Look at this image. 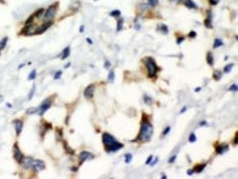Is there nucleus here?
<instances>
[{
	"instance_id": "nucleus-1",
	"label": "nucleus",
	"mask_w": 238,
	"mask_h": 179,
	"mask_svg": "<svg viewBox=\"0 0 238 179\" xmlns=\"http://www.w3.org/2000/svg\"><path fill=\"white\" fill-rule=\"evenodd\" d=\"M102 141L107 152H114L124 147V144L119 142L112 135L104 132L102 135Z\"/></svg>"
},
{
	"instance_id": "nucleus-2",
	"label": "nucleus",
	"mask_w": 238,
	"mask_h": 179,
	"mask_svg": "<svg viewBox=\"0 0 238 179\" xmlns=\"http://www.w3.org/2000/svg\"><path fill=\"white\" fill-rule=\"evenodd\" d=\"M153 131H154V128H153L152 124L149 120H142L140 130V134L137 139L143 142L149 141L153 136Z\"/></svg>"
},
{
	"instance_id": "nucleus-3",
	"label": "nucleus",
	"mask_w": 238,
	"mask_h": 179,
	"mask_svg": "<svg viewBox=\"0 0 238 179\" xmlns=\"http://www.w3.org/2000/svg\"><path fill=\"white\" fill-rule=\"evenodd\" d=\"M143 62H144L145 65L147 68L148 75L150 78L154 77L156 75V73L160 70V68L155 64V61L151 57H145V59H143Z\"/></svg>"
},
{
	"instance_id": "nucleus-4",
	"label": "nucleus",
	"mask_w": 238,
	"mask_h": 179,
	"mask_svg": "<svg viewBox=\"0 0 238 179\" xmlns=\"http://www.w3.org/2000/svg\"><path fill=\"white\" fill-rule=\"evenodd\" d=\"M56 10H57V7L56 5L53 4L51 6L49 7L47 10H46L45 13H44V20L45 22H50L51 20L54 18V15L56 13Z\"/></svg>"
},
{
	"instance_id": "nucleus-5",
	"label": "nucleus",
	"mask_w": 238,
	"mask_h": 179,
	"mask_svg": "<svg viewBox=\"0 0 238 179\" xmlns=\"http://www.w3.org/2000/svg\"><path fill=\"white\" fill-rule=\"evenodd\" d=\"M51 105H52V100H50L49 99H47V100H44V101L41 104L40 107H39V115H44V112H45L48 109H49V107L51 106Z\"/></svg>"
},
{
	"instance_id": "nucleus-6",
	"label": "nucleus",
	"mask_w": 238,
	"mask_h": 179,
	"mask_svg": "<svg viewBox=\"0 0 238 179\" xmlns=\"http://www.w3.org/2000/svg\"><path fill=\"white\" fill-rule=\"evenodd\" d=\"M94 85H89L84 91V97L86 99H88V100H90L94 96Z\"/></svg>"
},
{
	"instance_id": "nucleus-7",
	"label": "nucleus",
	"mask_w": 238,
	"mask_h": 179,
	"mask_svg": "<svg viewBox=\"0 0 238 179\" xmlns=\"http://www.w3.org/2000/svg\"><path fill=\"white\" fill-rule=\"evenodd\" d=\"M14 158L16 159V161H18L19 162H22L24 159V155L21 152V151L19 150V146L17 145H14Z\"/></svg>"
},
{
	"instance_id": "nucleus-8",
	"label": "nucleus",
	"mask_w": 238,
	"mask_h": 179,
	"mask_svg": "<svg viewBox=\"0 0 238 179\" xmlns=\"http://www.w3.org/2000/svg\"><path fill=\"white\" fill-rule=\"evenodd\" d=\"M79 158L81 160V162H84L86 160H91V159L94 158V156L90 152L84 151V152H82L79 154Z\"/></svg>"
},
{
	"instance_id": "nucleus-9",
	"label": "nucleus",
	"mask_w": 238,
	"mask_h": 179,
	"mask_svg": "<svg viewBox=\"0 0 238 179\" xmlns=\"http://www.w3.org/2000/svg\"><path fill=\"white\" fill-rule=\"evenodd\" d=\"M228 150H229V145H228V144H226V143L221 144V145L217 146L216 147V153L220 154V155H221V154L226 152Z\"/></svg>"
},
{
	"instance_id": "nucleus-10",
	"label": "nucleus",
	"mask_w": 238,
	"mask_h": 179,
	"mask_svg": "<svg viewBox=\"0 0 238 179\" xmlns=\"http://www.w3.org/2000/svg\"><path fill=\"white\" fill-rule=\"evenodd\" d=\"M32 166H33V167H34V170H36V171L44 170V167H45V165H44V162H42V161H39V160L34 161V162H33Z\"/></svg>"
},
{
	"instance_id": "nucleus-11",
	"label": "nucleus",
	"mask_w": 238,
	"mask_h": 179,
	"mask_svg": "<svg viewBox=\"0 0 238 179\" xmlns=\"http://www.w3.org/2000/svg\"><path fill=\"white\" fill-rule=\"evenodd\" d=\"M51 24H52V23H51V22H45V23H44V24H43L42 26L39 27V28H37V30L35 31V33H44V31H46V29H47V28H49V26H51Z\"/></svg>"
},
{
	"instance_id": "nucleus-12",
	"label": "nucleus",
	"mask_w": 238,
	"mask_h": 179,
	"mask_svg": "<svg viewBox=\"0 0 238 179\" xmlns=\"http://www.w3.org/2000/svg\"><path fill=\"white\" fill-rule=\"evenodd\" d=\"M14 126H15V130L17 135L19 136L20 134V132L22 131V128H23V122L21 120H16L14 121Z\"/></svg>"
},
{
	"instance_id": "nucleus-13",
	"label": "nucleus",
	"mask_w": 238,
	"mask_h": 179,
	"mask_svg": "<svg viewBox=\"0 0 238 179\" xmlns=\"http://www.w3.org/2000/svg\"><path fill=\"white\" fill-rule=\"evenodd\" d=\"M206 167V163L198 164V165L195 166L194 168H193V171H194V172H196V173H201V172L204 170Z\"/></svg>"
},
{
	"instance_id": "nucleus-14",
	"label": "nucleus",
	"mask_w": 238,
	"mask_h": 179,
	"mask_svg": "<svg viewBox=\"0 0 238 179\" xmlns=\"http://www.w3.org/2000/svg\"><path fill=\"white\" fill-rule=\"evenodd\" d=\"M33 162H34V160L31 157H25L24 159H23V162H24V165L25 167H31L33 164Z\"/></svg>"
},
{
	"instance_id": "nucleus-15",
	"label": "nucleus",
	"mask_w": 238,
	"mask_h": 179,
	"mask_svg": "<svg viewBox=\"0 0 238 179\" xmlns=\"http://www.w3.org/2000/svg\"><path fill=\"white\" fill-rule=\"evenodd\" d=\"M206 61H207L208 65H210L211 66L213 65V64H214V57H213L211 52H208L207 53V55H206Z\"/></svg>"
},
{
	"instance_id": "nucleus-16",
	"label": "nucleus",
	"mask_w": 238,
	"mask_h": 179,
	"mask_svg": "<svg viewBox=\"0 0 238 179\" xmlns=\"http://www.w3.org/2000/svg\"><path fill=\"white\" fill-rule=\"evenodd\" d=\"M185 5L189 8H197V5L192 1V0H186Z\"/></svg>"
},
{
	"instance_id": "nucleus-17",
	"label": "nucleus",
	"mask_w": 238,
	"mask_h": 179,
	"mask_svg": "<svg viewBox=\"0 0 238 179\" xmlns=\"http://www.w3.org/2000/svg\"><path fill=\"white\" fill-rule=\"evenodd\" d=\"M221 77H222V73H221V72L220 71V70H215L214 73H213V78L218 81V80H221Z\"/></svg>"
},
{
	"instance_id": "nucleus-18",
	"label": "nucleus",
	"mask_w": 238,
	"mask_h": 179,
	"mask_svg": "<svg viewBox=\"0 0 238 179\" xmlns=\"http://www.w3.org/2000/svg\"><path fill=\"white\" fill-rule=\"evenodd\" d=\"M69 52H70V49L69 47H66L64 50H63L62 53V60H65L66 58H68L69 55Z\"/></svg>"
},
{
	"instance_id": "nucleus-19",
	"label": "nucleus",
	"mask_w": 238,
	"mask_h": 179,
	"mask_svg": "<svg viewBox=\"0 0 238 179\" xmlns=\"http://www.w3.org/2000/svg\"><path fill=\"white\" fill-rule=\"evenodd\" d=\"M144 101H145V103L147 104V105H150L151 104L153 103L152 98H151V97H150L149 95H144Z\"/></svg>"
},
{
	"instance_id": "nucleus-20",
	"label": "nucleus",
	"mask_w": 238,
	"mask_h": 179,
	"mask_svg": "<svg viewBox=\"0 0 238 179\" xmlns=\"http://www.w3.org/2000/svg\"><path fill=\"white\" fill-rule=\"evenodd\" d=\"M221 45H223L222 40L220 39V38H216V39H215V42H214V44H213V48H215V49L218 48V47L221 46Z\"/></svg>"
},
{
	"instance_id": "nucleus-21",
	"label": "nucleus",
	"mask_w": 238,
	"mask_h": 179,
	"mask_svg": "<svg viewBox=\"0 0 238 179\" xmlns=\"http://www.w3.org/2000/svg\"><path fill=\"white\" fill-rule=\"evenodd\" d=\"M233 67H234V64H233V63L228 64V65H226V66H225L224 72H225V73H229V72H231V70H232Z\"/></svg>"
},
{
	"instance_id": "nucleus-22",
	"label": "nucleus",
	"mask_w": 238,
	"mask_h": 179,
	"mask_svg": "<svg viewBox=\"0 0 238 179\" xmlns=\"http://www.w3.org/2000/svg\"><path fill=\"white\" fill-rule=\"evenodd\" d=\"M7 41H8V38L7 37H4L1 41H0V50L4 49L6 46V43H7Z\"/></svg>"
},
{
	"instance_id": "nucleus-23",
	"label": "nucleus",
	"mask_w": 238,
	"mask_h": 179,
	"mask_svg": "<svg viewBox=\"0 0 238 179\" xmlns=\"http://www.w3.org/2000/svg\"><path fill=\"white\" fill-rule=\"evenodd\" d=\"M123 23H124V20H123L122 18H121V19H119L117 21V28H116L117 32L121 31V29H122V28H123Z\"/></svg>"
},
{
	"instance_id": "nucleus-24",
	"label": "nucleus",
	"mask_w": 238,
	"mask_h": 179,
	"mask_svg": "<svg viewBox=\"0 0 238 179\" xmlns=\"http://www.w3.org/2000/svg\"><path fill=\"white\" fill-rule=\"evenodd\" d=\"M132 158H133V157L130 153L125 154V155H124V162H125V163H129V162L132 161Z\"/></svg>"
},
{
	"instance_id": "nucleus-25",
	"label": "nucleus",
	"mask_w": 238,
	"mask_h": 179,
	"mask_svg": "<svg viewBox=\"0 0 238 179\" xmlns=\"http://www.w3.org/2000/svg\"><path fill=\"white\" fill-rule=\"evenodd\" d=\"M160 29L161 33H164V34H166L168 33V27L166 24H161L160 26Z\"/></svg>"
},
{
	"instance_id": "nucleus-26",
	"label": "nucleus",
	"mask_w": 238,
	"mask_h": 179,
	"mask_svg": "<svg viewBox=\"0 0 238 179\" xmlns=\"http://www.w3.org/2000/svg\"><path fill=\"white\" fill-rule=\"evenodd\" d=\"M120 14H121V13L119 10H114V11L110 12V13H109L110 16L114 17V18H117V17L120 16Z\"/></svg>"
},
{
	"instance_id": "nucleus-27",
	"label": "nucleus",
	"mask_w": 238,
	"mask_h": 179,
	"mask_svg": "<svg viewBox=\"0 0 238 179\" xmlns=\"http://www.w3.org/2000/svg\"><path fill=\"white\" fill-rule=\"evenodd\" d=\"M64 147H65L66 151L68 152V153H70V154H74V151L73 150V149H71L70 147L69 146V145H68L67 142H66V141H64Z\"/></svg>"
},
{
	"instance_id": "nucleus-28",
	"label": "nucleus",
	"mask_w": 238,
	"mask_h": 179,
	"mask_svg": "<svg viewBox=\"0 0 238 179\" xmlns=\"http://www.w3.org/2000/svg\"><path fill=\"white\" fill-rule=\"evenodd\" d=\"M205 25L206 26V28H212V24H211V17H209L208 18H206L205 20Z\"/></svg>"
},
{
	"instance_id": "nucleus-29",
	"label": "nucleus",
	"mask_w": 238,
	"mask_h": 179,
	"mask_svg": "<svg viewBox=\"0 0 238 179\" xmlns=\"http://www.w3.org/2000/svg\"><path fill=\"white\" fill-rule=\"evenodd\" d=\"M38 110H39V109H37V108H34V107H31V108H29V109H28L27 110V114H29V115H32V114H34L35 112H37Z\"/></svg>"
},
{
	"instance_id": "nucleus-30",
	"label": "nucleus",
	"mask_w": 238,
	"mask_h": 179,
	"mask_svg": "<svg viewBox=\"0 0 238 179\" xmlns=\"http://www.w3.org/2000/svg\"><path fill=\"white\" fill-rule=\"evenodd\" d=\"M189 141L191 142V143H192V142L196 141V135H195L194 132H191V135H190V136H189Z\"/></svg>"
},
{
	"instance_id": "nucleus-31",
	"label": "nucleus",
	"mask_w": 238,
	"mask_h": 179,
	"mask_svg": "<svg viewBox=\"0 0 238 179\" xmlns=\"http://www.w3.org/2000/svg\"><path fill=\"white\" fill-rule=\"evenodd\" d=\"M108 80H109L110 82L114 81V72L113 71V70L109 71V75H108Z\"/></svg>"
},
{
	"instance_id": "nucleus-32",
	"label": "nucleus",
	"mask_w": 238,
	"mask_h": 179,
	"mask_svg": "<svg viewBox=\"0 0 238 179\" xmlns=\"http://www.w3.org/2000/svg\"><path fill=\"white\" fill-rule=\"evenodd\" d=\"M158 2H159V0H149L148 3H149L150 6H151V7H155L156 5L158 4Z\"/></svg>"
},
{
	"instance_id": "nucleus-33",
	"label": "nucleus",
	"mask_w": 238,
	"mask_h": 179,
	"mask_svg": "<svg viewBox=\"0 0 238 179\" xmlns=\"http://www.w3.org/2000/svg\"><path fill=\"white\" fill-rule=\"evenodd\" d=\"M237 90H238V87H237V85H236V84H233V85L229 88L230 91H233V92H236Z\"/></svg>"
},
{
	"instance_id": "nucleus-34",
	"label": "nucleus",
	"mask_w": 238,
	"mask_h": 179,
	"mask_svg": "<svg viewBox=\"0 0 238 179\" xmlns=\"http://www.w3.org/2000/svg\"><path fill=\"white\" fill-rule=\"evenodd\" d=\"M36 77V70H33L32 72H31V74L29 75V80H34V78Z\"/></svg>"
},
{
	"instance_id": "nucleus-35",
	"label": "nucleus",
	"mask_w": 238,
	"mask_h": 179,
	"mask_svg": "<svg viewBox=\"0 0 238 179\" xmlns=\"http://www.w3.org/2000/svg\"><path fill=\"white\" fill-rule=\"evenodd\" d=\"M170 131H171V127H170V126H166V129H165V130H164V131H163V135H164V136H166L168 133H169Z\"/></svg>"
},
{
	"instance_id": "nucleus-36",
	"label": "nucleus",
	"mask_w": 238,
	"mask_h": 179,
	"mask_svg": "<svg viewBox=\"0 0 238 179\" xmlns=\"http://www.w3.org/2000/svg\"><path fill=\"white\" fill-rule=\"evenodd\" d=\"M158 160H159V158H158V157H156L155 158V160H154V161L152 160V162H151L150 163V165L151 167H154V166H155V165H156V163H157V162H158Z\"/></svg>"
},
{
	"instance_id": "nucleus-37",
	"label": "nucleus",
	"mask_w": 238,
	"mask_h": 179,
	"mask_svg": "<svg viewBox=\"0 0 238 179\" xmlns=\"http://www.w3.org/2000/svg\"><path fill=\"white\" fill-rule=\"evenodd\" d=\"M152 160H153V156L151 155V156H150V157L147 158V160H146V162H145V164H146V165H150V163L152 162Z\"/></svg>"
},
{
	"instance_id": "nucleus-38",
	"label": "nucleus",
	"mask_w": 238,
	"mask_h": 179,
	"mask_svg": "<svg viewBox=\"0 0 238 179\" xmlns=\"http://www.w3.org/2000/svg\"><path fill=\"white\" fill-rule=\"evenodd\" d=\"M61 75H62V72H61V71H58L57 73L54 75V79H55V80H58V79L60 78Z\"/></svg>"
},
{
	"instance_id": "nucleus-39",
	"label": "nucleus",
	"mask_w": 238,
	"mask_h": 179,
	"mask_svg": "<svg viewBox=\"0 0 238 179\" xmlns=\"http://www.w3.org/2000/svg\"><path fill=\"white\" fill-rule=\"evenodd\" d=\"M176 157H177V156H176V155H173L172 157H171V158L169 159V161H168V162H169V163H173V162H174L175 161H176Z\"/></svg>"
},
{
	"instance_id": "nucleus-40",
	"label": "nucleus",
	"mask_w": 238,
	"mask_h": 179,
	"mask_svg": "<svg viewBox=\"0 0 238 179\" xmlns=\"http://www.w3.org/2000/svg\"><path fill=\"white\" fill-rule=\"evenodd\" d=\"M110 62L109 61V60H106L105 62H104V68L105 69H108V68H109L110 67Z\"/></svg>"
},
{
	"instance_id": "nucleus-41",
	"label": "nucleus",
	"mask_w": 238,
	"mask_h": 179,
	"mask_svg": "<svg viewBox=\"0 0 238 179\" xmlns=\"http://www.w3.org/2000/svg\"><path fill=\"white\" fill-rule=\"evenodd\" d=\"M238 142V134L237 131L236 132V135H235V138H234V145H237Z\"/></svg>"
},
{
	"instance_id": "nucleus-42",
	"label": "nucleus",
	"mask_w": 238,
	"mask_h": 179,
	"mask_svg": "<svg viewBox=\"0 0 238 179\" xmlns=\"http://www.w3.org/2000/svg\"><path fill=\"white\" fill-rule=\"evenodd\" d=\"M43 11H44V9H39V11L37 12V13H35V15L38 17V18H39V17L42 15V13H43Z\"/></svg>"
},
{
	"instance_id": "nucleus-43",
	"label": "nucleus",
	"mask_w": 238,
	"mask_h": 179,
	"mask_svg": "<svg viewBox=\"0 0 238 179\" xmlns=\"http://www.w3.org/2000/svg\"><path fill=\"white\" fill-rule=\"evenodd\" d=\"M196 36V33L195 31H191V33H189L190 38H195Z\"/></svg>"
},
{
	"instance_id": "nucleus-44",
	"label": "nucleus",
	"mask_w": 238,
	"mask_h": 179,
	"mask_svg": "<svg viewBox=\"0 0 238 179\" xmlns=\"http://www.w3.org/2000/svg\"><path fill=\"white\" fill-rule=\"evenodd\" d=\"M209 1L211 5H216L219 3V0H209Z\"/></svg>"
},
{
	"instance_id": "nucleus-45",
	"label": "nucleus",
	"mask_w": 238,
	"mask_h": 179,
	"mask_svg": "<svg viewBox=\"0 0 238 179\" xmlns=\"http://www.w3.org/2000/svg\"><path fill=\"white\" fill-rule=\"evenodd\" d=\"M184 39H185L184 37H180V38H177V43L178 44H181V43L184 41Z\"/></svg>"
},
{
	"instance_id": "nucleus-46",
	"label": "nucleus",
	"mask_w": 238,
	"mask_h": 179,
	"mask_svg": "<svg viewBox=\"0 0 238 179\" xmlns=\"http://www.w3.org/2000/svg\"><path fill=\"white\" fill-rule=\"evenodd\" d=\"M34 90H35V86H34V87H33L32 90H31V91H30V95H29V99H31V98H32L33 95H34Z\"/></svg>"
},
{
	"instance_id": "nucleus-47",
	"label": "nucleus",
	"mask_w": 238,
	"mask_h": 179,
	"mask_svg": "<svg viewBox=\"0 0 238 179\" xmlns=\"http://www.w3.org/2000/svg\"><path fill=\"white\" fill-rule=\"evenodd\" d=\"M187 174L189 176L193 175V174H194V171H193V169H189V170H187Z\"/></svg>"
},
{
	"instance_id": "nucleus-48",
	"label": "nucleus",
	"mask_w": 238,
	"mask_h": 179,
	"mask_svg": "<svg viewBox=\"0 0 238 179\" xmlns=\"http://www.w3.org/2000/svg\"><path fill=\"white\" fill-rule=\"evenodd\" d=\"M207 125V122L206 121V120H203V121H201L200 122V125Z\"/></svg>"
},
{
	"instance_id": "nucleus-49",
	"label": "nucleus",
	"mask_w": 238,
	"mask_h": 179,
	"mask_svg": "<svg viewBox=\"0 0 238 179\" xmlns=\"http://www.w3.org/2000/svg\"><path fill=\"white\" fill-rule=\"evenodd\" d=\"M186 110H187V107H186V106H184V107H183V108L181 110V113L182 114V113H184V112H186Z\"/></svg>"
},
{
	"instance_id": "nucleus-50",
	"label": "nucleus",
	"mask_w": 238,
	"mask_h": 179,
	"mask_svg": "<svg viewBox=\"0 0 238 179\" xmlns=\"http://www.w3.org/2000/svg\"><path fill=\"white\" fill-rule=\"evenodd\" d=\"M201 90V87H198V88H196V90H195V91L196 92H198V91H200V90Z\"/></svg>"
},
{
	"instance_id": "nucleus-51",
	"label": "nucleus",
	"mask_w": 238,
	"mask_h": 179,
	"mask_svg": "<svg viewBox=\"0 0 238 179\" xmlns=\"http://www.w3.org/2000/svg\"><path fill=\"white\" fill-rule=\"evenodd\" d=\"M166 177H166V175H165V174H163V175L161 176V178H162V179H166Z\"/></svg>"
},
{
	"instance_id": "nucleus-52",
	"label": "nucleus",
	"mask_w": 238,
	"mask_h": 179,
	"mask_svg": "<svg viewBox=\"0 0 238 179\" xmlns=\"http://www.w3.org/2000/svg\"><path fill=\"white\" fill-rule=\"evenodd\" d=\"M79 31H80V32H83V31H84V26H81V28H79Z\"/></svg>"
},
{
	"instance_id": "nucleus-53",
	"label": "nucleus",
	"mask_w": 238,
	"mask_h": 179,
	"mask_svg": "<svg viewBox=\"0 0 238 179\" xmlns=\"http://www.w3.org/2000/svg\"><path fill=\"white\" fill-rule=\"evenodd\" d=\"M87 41L89 42V43H92V41H91V39H90V38H87Z\"/></svg>"
},
{
	"instance_id": "nucleus-54",
	"label": "nucleus",
	"mask_w": 238,
	"mask_h": 179,
	"mask_svg": "<svg viewBox=\"0 0 238 179\" xmlns=\"http://www.w3.org/2000/svg\"><path fill=\"white\" fill-rule=\"evenodd\" d=\"M172 2H178V1H181V0H171Z\"/></svg>"
},
{
	"instance_id": "nucleus-55",
	"label": "nucleus",
	"mask_w": 238,
	"mask_h": 179,
	"mask_svg": "<svg viewBox=\"0 0 238 179\" xmlns=\"http://www.w3.org/2000/svg\"><path fill=\"white\" fill-rule=\"evenodd\" d=\"M0 3H4V0H0Z\"/></svg>"
},
{
	"instance_id": "nucleus-56",
	"label": "nucleus",
	"mask_w": 238,
	"mask_h": 179,
	"mask_svg": "<svg viewBox=\"0 0 238 179\" xmlns=\"http://www.w3.org/2000/svg\"><path fill=\"white\" fill-rule=\"evenodd\" d=\"M94 1H98V0H94Z\"/></svg>"
}]
</instances>
